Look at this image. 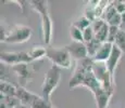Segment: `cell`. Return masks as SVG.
I'll list each match as a JSON object with an SVG mask.
<instances>
[{
  "label": "cell",
  "instance_id": "cell-1",
  "mask_svg": "<svg viewBox=\"0 0 125 108\" xmlns=\"http://www.w3.org/2000/svg\"><path fill=\"white\" fill-rule=\"evenodd\" d=\"M48 3L49 2L47 0H32V1H30V7L35 12H37L42 18V35L46 47L50 45V43H51L52 29H53L52 20L50 17L49 9H48Z\"/></svg>",
  "mask_w": 125,
  "mask_h": 108
},
{
  "label": "cell",
  "instance_id": "cell-2",
  "mask_svg": "<svg viewBox=\"0 0 125 108\" xmlns=\"http://www.w3.org/2000/svg\"><path fill=\"white\" fill-rule=\"evenodd\" d=\"M61 80V68H59L56 65H51L45 75L44 82L42 85V96L47 100L48 102H51V95L53 91L58 88Z\"/></svg>",
  "mask_w": 125,
  "mask_h": 108
},
{
  "label": "cell",
  "instance_id": "cell-3",
  "mask_svg": "<svg viewBox=\"0 0 125 108\" xmlns=\"http://www.w3.org/2000/svg\"><path fill=\"white\" fill-rule=\"evenodd\" d=\"M47 57L52 65H56L59 68L69 69L72 66V56L65 47H47Z\"/></svg>",
  "mask_w": 125,
  "mask_h": 108
},
{
  "label": "cell",
  "instance_id": "cell-4",
  "mask_svg": "<svg viewBox=\"0 0 125 108\" xmlns=\"http://www.w3.org/2000/svg\"><path fill=\"white\" fill-rule=\"evenodd\" d=\"M33 33V29L30 26L16 24L9 28L7 37L3 42L11 43V44H18V43H24L31 39Z\"/></svg>",
  "mask_w": 125,
  "mask_h": 108
},
{
  "label": "cell",
  "instance_id": "cell-5",
  "mask_svg": "<svg viewBox=\"0 0 125 108\" xmlns=\"http://www.w3.org/2000/svg\"><path fill=\"white\" fill-rule=\"evenodd\" d=\"M93 65H94V61L90 57L76 62L75 69H74L73 75H72L71 79L69 81V88L74 89L77 88V86H81V82L83 80L84 76L86 75V73H88L89 70L93 69Z\"/></svg>",
  "mask_w": 125,
  "mask_h": 108
},
{
  "label": "cell",
  "instance_id": "cell-6",
  "mask_svg": "<svg viewBox=\"0 0 125 108\" xmlns=\"http://www.w3.org/2000/svg\"><path fill=\"white\" fill-rule=\"evenodd\" d=\"M93 71H94V75L97 78V80L102 85V88H104L105 90L114 91V77L108 70L105 63L94 62Z\"/></svg>",
  "mask_w": 125,
  "mask_h": 108
},
{
  "label": "cell",
  "instance_id": "cell-7",
  "mask_svg": "<svg viewBox=\"0 0 125 108\" xmlns=\"http://www.w3.org/2000/svg\"><path fill=\"white\" fill-rule=\"evenodd\" d=\"M0 62L1 64L8 66H15L19 64H31L33 63L32 57L27 52H1L0 53Z\"/></svg>",
  "mask_w": 125,
  "mask_h": 108
},
{
  "label": "cell",
  "instance_id": "cell-8",
  "mask_svg": "<svg viewBox=\"0 0 125 108\" xmlns=\"http://www.w3.org/2000/svg\"><path fill=\"white\" fill-rule=\"evenodd\" d=\"M11 70L18 77V81L20 86L25 88L26 84L32 80L33 77V71L30 68L28 64H19L15 66H11Z\"/></svg>",
  "mask_w": 125,
  "mask_h": 108
},
{
  "label": "cell",
  "instance_id": "cell-9",
  "mask_svg": "<svg viewBox=\"0 0 125 108\" xmlns=\"http://www.w3.org/2000/svg\"><path fill=\"white\" fill-rule=\"evenodd\" d=\"M65 48L68 49L69 53L71 54L72 58L77 61H82L88 57L87 53V49H86V44L84 42H76V41H72L71 43H69L68 45H65Z\"/></svg>",
  "mask_w": 125,
  "mask_h": 108
},
{
  "label": "cell",
  "instance_id": "cell-10",
  "mask_svg": "<svg viewBox=\"0 0 125 108\" xmlns=\"http://www.w3.org/2000/svg\"><path fill=\"white\" fill-rule=\"evenodd\" d=\"M113 94H114V91L105 90L104 88H100L99 90L96 91L93 95L95 97L97 108H108L110 100L112 98Z\"/></svg>",
  "mask_w": 125,
  "mask_h": 108
},
{
  "label": "cell",
  "instance_id": "cell-11",
  "mask_svg": "<svg viewBox=\"0 0 125 108\" xmlns=\"http://www.w3.org/2000/svg\"><path fill=\"white\" fill-rule=\"evenodd\" d=\"M122 55H123V52L113 44V49H112L111 55H110L109 58H108L107 62H105V66H107L108 70L110 71V74H111L113 77H114V74H115V69H116L117 64H119Z\"/></svg>",
  "mask_w": 125,
  "mask_h": 108
},
{
  "label": "cell",
  "instance_id": "cell-12",
  "mask_svg": "<svg viewBox=\"0 0 125 108\" xmlns=\"http://www.w3.org/2000/svg\"><path fill=\"white\" fill-rule=\"evenodd\" d=\"M37 96V94L28 91L26 88L18 85V91H16V97L19 98L21 105H25V106H31V104L33 103V100H35V97Z\"/></svg>",
  "mask_w": 125,
  "mask_h": 108
},
{
  "label": "cell",
  "instance_id": "cell-13",
  "mask_svg": "<svg viewBox=\"0 0 125 108\" xmlns=\"http://www.w3.org/2000/svg\"><path fill=\"white\" fill-rule=\"evenodd\" d=\"M112 49H113V44L110 42H104L101 44V47L99 48L97 54L93 57L94 62H101V63H105L107 59L109 58V56L111 55Z\"/></svg>",
  "mask_w": 125,
  "mask_h": 108
},
{
  "label": "cell",
  "instance_id": "cell-14",
  "mask_svg": "<svg viewBox=\"0 0 125 108\" xmlns=\"http://www.w3.org/2000/svg\"><path fill=\"white\" fill-rule=\"evenodd\" d=\"M18 85L9 81H0V95L3 96H16Z\"/></svg>",
  "mask_w": 125,
  "mask_h": 108
},
{
  "label": "cell",
  "instance_id": "cell-15",
  "mask_svg": "<svg viewBox=\"0 0 125 108\" xmlns=\"http://www.w3.org/2000/svg\"><path fill=\"white\" fill-rule=\"evenodd\" d=\"M28 54L32 57L33 62L39 61V59L47 56V47H44V45H34L28 51Z\"/></svg>",
  "mask_w": 125,
  "mask_h": 108
},
{
  "label": "cell",
  "instance_id": "cell-16",
  "mask_svg": "<svg viewBox=\"0 0 125 108\" xmlns=\"http://www.w3.org/2000/svg\"><path fill=\"white\" fill-rule=\"evenodd\" d=\"M86 49H87V53H88V57H90V58H93L94 56H95L96 54H97L98 50H99V48L101 47L102 42H100L99 40H97L95 38L94 40H91L89 42H86Z\"/></svg>",
  "mask_w": 125,
  "mask_h": 108
},
{
  "label": "cell",
  "instance_id": "cell-17",
  "mask_svg": "<svg viewBox=\"0 0 125 108\" xmlns=\"http://www.w3.org/2000/svg\"><path fill=\"white\" fill-rule=\"evenodd\" d=\"M31 108H54L52 106L51 102H48L47 100H45L42 96L37 95L35 97V100H33V103L31 104Z\"/></svg>",
  "mask_w": 125,
  "mask_h": 108
},
{
  "label": "cell",
  "instance_id": "cell-18",
  "mask_svg": "<svg viewBox=\"0 0 125 108\" xmlns=\"http://www.w3.org/2000/svg\"><path fill=\"white\" fill-rule=\"evenodd\" d=\"M0 103H3L8 108H14L21 105L20 100L16 96H3L0 95Z\"/></svg>",
  "mask_w": 125,
  "mask_h": 108
},
{
  "label": "cell",
  "instance_id": "cell-19",
  "mask_svg": "<svg viewBox=\"0 0 125 108\" xmlns=\"http://www.w3.org/2000/svg\"><path fill=\"white\" fill-rule=\"evenodd\" d=\"M70 37H71L72 41L84 42L83 30H81L80 28L75 27V26H73V25L70 26ZM84 43H85V42H84Z\"/></svg>",
  "mask_w": 125,
  "mask_h": 108
},
{
  "label": "cell",
  "instance_id": "cell-20",
  "mask_svg": "<svg viewBox=\"0 0 125 108\" xmlns=\"http://www.w3.org/2000/svg\"><path fill=\"white\" fill-rule=\"evenodd\" d=\"M72 25L73 26H75V27H77V28H80L81 30H84V29H86L87 27H89V26L91 25V22L88 20L87 17H85V16H80V17L77 18V20H75L72 23Z\"/></svg>",
  "mask_w": 125,
  "mask_h": 108
},
{
  "label": "cell",
  "instance_id": "cell-21",
  "mask_svg": "<svg viewBox=\"0 0 125 108\" xmlns=\"http://www.w3.org/2000/svg\"><path fill=\"white\" fill-rule=\"evenodd\" d=\"M108 33H109V25L105 23L104 26H103L101 29L98 33H96L95 38L97 40H99L100 42L104 43V42H107V40H108Z\"/></svg>",
  "mask_w": 125,
  "mask_h": 108
},
{
  "label": "cell",
  "instance_id": "cell-22",
  "mask_svg": "<svg viewBox=\"0 0 125 108\" xmlns=\"http://www.w3.org/2000/svg\"><path fill=\"white\" fill-rule=\"evenodd\" d=\"M114 45L119 48L123 53H125V32H123V30H120L116 38H115Z\"/></svg>",
  "mask_w": 125,
  "mask_h": 108
},
{
  "label": "cell",
  "instance_id": "cell-23",
  "mask_svg": "<svg viewBox=\"0 0 125 108\" xmlns=\"http://www.w3.org/2000/svg\"><path fill=\"white\" fill-rule=\"evenodd\" d=\"M119 32H120L119 27H115V26H109V33H108L107 42H110V43H112V44H114L115 38H116Z\"/></svg>",
  "mask_w": 125,
  "mask_h": 108
},
{
  "label": "cell",
  "instance_id": "cell-24",
  "mask_svg": "<svg viewBox=\"0 0 125 108\" xmlns=\"http://www.w3.org/2000/svg\"><path fill=\"white\" fill-rule=\"evenodd\" d=\"M83 37H84V42H89L91 40L95 39V32L91 28V25L89 27H87L86 29L83 30Z\"/></svg>",
  "mask_w": 125,
  "mask_h": 108
},
{
  "label": "cell",
  "instance_id": "cell-25",
  "mask_svg": "<svg viewBox=\"0 0 125 108\" xmlns=\"http://www.w3.org/2000/svg\"><path fill=\"white\" fill-rule=\"evenodd\" d=\"M105 23H107V22L103 20V18H101V17L96 18V20L91 23V28H93L94 32H95V35H96V33H98L103 27V26H104Z\"/></svg>",
  "mask_w": 125,
  "mask_h": 108
},
{
  "label": "cell",
  "instance_id": "cell-26",
  "mask_svg": "<svg viewBox=\"0 0 125 108\" xmlns=\"http://www.w3.org/2000/svg\"><path fill=\"white\" fill-rule=\"evenodd\" d=\"M113 6L117 13L120 14L125 13V1H123V0H115V1H113Z\"/></svg>",
  "mask_w": 125,
  "mask_h": 108
},
{
  "label": "cell",
  "instance_id": "cell-27",
  "mask_svg": "<svg viewBox=\"0 0 125 108\" xmlns=\"http://www.w3.org/2000/svg\"><path fill=\"white\" fill-rule=\"evenodd\" d=\"M120 30H123L125 32V13L122 14V22H121V25H120Z\"/></svg>",
  "mask_w": 125,
  "mask_h": 108
},
{
  "label": "cell",
  "instance_id": "cell-28",
  "mask_svg": "<svg viewBox=\"0 0 125 108\" xmlns=\"http://www.w3.org/2000/svg\"><path fill=\"white\" fill-rule=\"evenodd\" d=\"M20 108H31L28 106H25V105H20Z\"/></svg>",
  "mask_w": 125,
  "mask_h": 108
},
{
  "label": "cell",
  "instance_id": "cell-29",
  "mask_svg": "<svg viewBox=\"0 0 125 108\" xmlns=\"http://www.w3.org/2000/svg\"><path fill=\"white\" fill-rule=\"evenodd\" d=\"M14 108H20V105H19V106H16V107H14Z\"/></svg>",
  "mask_w": 125,
  "mask_h": 108
}]
</instances>
